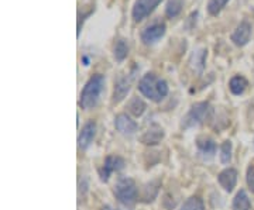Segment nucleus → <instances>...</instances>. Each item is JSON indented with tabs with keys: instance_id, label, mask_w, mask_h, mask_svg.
Listing matches in <instances>:
<instances>
[{
	"instance_id": "1",
	"label": "nucleus",
	"mask_w": 254,
	"mask_h": 210,
	"mask_svg": "<svg viewBox=\"0 0 254 210\" xmlns=\"http://www.w3.org/2000/svg\"><path fill=\"white\" fill-rule=\"evenodd\" d=\"M105 86H106V79L103 75L96 73L92 78H89V81L85 83L81 92V96H79V106L82 109H95L99 105L100 98L105 92Z\"/></svg>"
},
{
	"instance_id": "2",
	"label": "nucleus",
	"mask_w": 254,
	"mask_h": 210,
	"mask_svg": "<svg viewBox=\"0 0 254 210\" xmlns=\"http://www.w3.org/2000/svg\"><path fill=\"white\" fill-rule=\"evenodd\" d=\"M137 88L144 98L150 99L151 102H155V103H160L168 96V85L160 76H157L154 72L143 75Z\"/></svg>"
},
{
	"instance_id": "3",
	"label": "nucleus",
	"mask_w": 254,
	"mask_h": 210,
	"mask_svg": "<svg viewBox=\"0 0 254 210\" xmlns=\"http://www.w3.org/2000/svg\"><path fill=\"white\" fill-rule=\"evenodd\" d=\"M113 193L123 206L131 208L134 206L138 198V188H137L134 179L128 178V176H122L119 178L118 182L113 188Z\"/></svg>"
},
{
	"instance_id": "4",
	"label": "nucleus",
	"mask_w": 254,
	"mask_h": 210,
	"mask_svg": "<svg viewBox=\"0 0 254 210\" xmlns=\"http://www.w3.org/2000/svg\"><path fill=\"white\" fill-rule=\"evenodd\" d=\"M210 110L212 109H210V105L208 102H198V103L192 105L188 113L182 117L181 127L184 130L199 127L200 124H203L208 120Z\"/></svg>"
},
{
	"instance_id": "5",
	"label": "nucleus",
	"mask_w": 254,
	"mask_h": 210,
	"mask_svg": "<svg viewBox=\"0 0 254 210\" xmlns=\"http://www.w3.org/2000/svg\"><path fill=\"white\" fill-rule=\"evenodd\" d=\"M136 66L133 68L131 72L126 73L119 76L118 81L115 82V89H113V96H112V102L113 103H120L127 96V93L131 89V83L134 79V73H136Z\"/></svg>"
},
{
	"instance_id": "6",
	"label": "nucleus",
	"mask_w": 254,
	"mask_h": 210,
	"mask_svg": "<svg viewBox=\"0 0 254 210\" xmlns=\"http://www.w3.org/2000/svg\"><path fill=\"white\" fill-rule=\"evenodd\" d=\"M165 31H167V27L163 21H154L141 31L140 34L141 43L144 46H154L155 43H158L165 36Z\"/></svg>"
},
{
	"instance_id": "7",
	"label": "nucleus",
	"mask_w": 254,
	"mask_h": 210,
	"mask_svg": "<svg viewBox=\"0 0 254 210\" xmlns=\"http://www.w3.org/2000/svg\"><path fill=\"white\" fill-rule=\"evenodd\" d=\"M163 0H136L131 9V17L138 23L147 18Z\"/></svg>"
},
{
	"instance_id": "8",
	"label": "nucleus",
	"mask_w": 254,
	"mask_h": 210,
	"mask_svg": "<svg viewBox=\"0 0 254 210\" xmlns=\"http://www.w3.org/2000/svg\"><path fill=\"white\" fill-rule=\"evenodd\" d=\"M125 159L119 156H108L105 162L102 165V168H99V176L102 182H108L109 178L112 176L113 172H119L125 168Z\"/></svg>"
},
{
	"instance_id": "9",
	"label": "nucleus",
	"mask_w": 254,
	"mask_h": 210,
	"mask_svg": "<svg viewBox=\"0 0 254 210\" xmlns=\"http://www.w3.org/2000/svg\"><path fill=\"white\" fill-rule=\"evenodd\" d=\"M250 37H252V24L247 21V20H243L236 28L235 31L232 33L230 36V40L232 43L237 47H245L249 41H250Z\"/></svg>"
},
{
	"instance_id": "10",
	"label": "nucleus",
	"mask_w": 254,
	"mask_h": 210,
	"mask_svg": "<svg viewBox=\"0 0 254 210\" xmlns=\"http://www.w3.org/2000/svg\"><path fill=\"white\" fill-rule=\"evenodd\" d=\"M96 130H98V127H96V123L93 120L83 124L81 133L78 136V147H79V150H88L89 148V146L93 143V140L96 137Z\"/></svg>"
},
{
	"instance_id": "11",
	"label": "nucleus",
	"mask_w": 254,
	"mask_h": 210,
	"mask_svg": "<svg viewBox=\"0 0 254 210\" xmlns=\"http://www.w3.org/2000/svg\"><path fill=\"white\" fill-rule=\"evenodd\" d=\"M115 128L120 134L125 136H133L137 133V123L126 113H120L115 117Z\"/></svg>"
},
{
	"instance_id": "12",
	"label": "nucleus",
	"mask_w": 254,
	"mask_h": 210,
	"mask_svg": "<svg viewBox=\"0 0 254 210\" xmlns=\"http://www.w3.org/2000/svg\"><path fill=\"white\" fill-rule=\"evenodd\" d=\"M237 171L235 168H225L222 172H219L218 175V182L220 185V188H223V191L226 192H233V189L236 188L237 183Z\"/></svg>"
},
{
	"instance_id": "13",
	"label": "nucleus",
	"mask_w": 254,
	"mask_h": 210,
	"mask_svg": "<svg viewBox=\"0 0 254 210\" xmlns=\"http://www.w3.org/2000/svg\"><path fill=\"white\" fill-rule=\"evenodd\" d=\"M164 136V130L158 126H153L151 128H148L147 131H144L140 137V141L144 144V146H157L163 141Z\"/></svg>"
},
{
	"instance_id": "14",
	"label": "nucleus",
	"mask_w": 254,
	"mask_h": 210,
	"mask_svg": "<svg viewBox=\"0 0 254 210\" xmlns=\"http://www.w3.org/2000/svg\"><path fill=\"white\" fill-rule=\"evenodd\" d=\"M196 148H198L199 154L203 157V158L210 159V158H213L215 154H216L218 146H216L215 140H212V138L199 137L196 140Z\"/></svg>"
},
{
	"instance_id": "15",
	"label": "nucleus",
	"mask_w": 254,
	"mask_h": 210,
	"mask_svg": "<svg viewBox=\"0 0 254 210\" xmlns=\"http://www.w3.org/2000/svg\"><path fill=\"white\" fill-rule=\"evenodd\" d=\"M206 56H208V50H205V48H200V50L193 51V54L190 55V64L192 66V69H193V72H196L198 75L203 72Z\"/></svg>"
},
{
	"instance_id": "16",
	"label": "nucleus",
	"mask_w": 254,
	"mask_h": 210,
	"mask_svg": "<svg viewBox=\"0 0 254 210\" xmlns=\"http://www.w3.org/2000/svg\"><path fill=\"white\" fill-rule=\"evenodd\" d=\"M252 209V201L245 189H240L236 193L232 202V210H250Z\"/></svg>"
},
{
	"instance_id": "17",
	"label": "nucleus",
	"mask_w": 254,
	"mask_h": 210,
	"mask_svg": "<svg viewBox=\"0 0 254 210\" xmlns=\"http://www.w3.org/2000/svg\"><path fill=\"white\" fill-rule=\"evenodd\" d=\"M247 86H249V82H247V79H246L245 76H242V75L233 76V78L230 79V82H229V89H230V92H232L235 96L243 95L246 92V89H247Z\"/></svg>"
},
{
	"instance_id": "18",
	"label": "nucleus",
	"mask_w": 254,
	"mask_h": 210,
	"mask_svg": "<svg viewBox=\"0 0 254 210\" xmlns=\"http://www.w3.org/2000/svg\"><path fill=\"white\" fill-rule=\"evenodd\" d=\"M145 109H147L145 103L137 96H133L130 101L127 102V111L134 117H141L144 114Z\"/></svg>"
},
{
	"instance_id": "19",
	"label": "nucleus",
	"mask_w": 254,
	"mask_h": 210,
	"mask_svg": "<svg viewBox=\"0 0 254 210\" xmlns=\"http://www.w3.org/2000/svg\"><path fill=\"white\" fill-rule=\"evenodd\" d=\"M128 55V43L125 38H119L113 46V56L118 62H123Z\"/></svg>"
},
{
	"instance_id": "20",
	"label": "nucleus",
	"mask_w": 254,
	"mask_h": 210,
	"mask_svg": "<svg viewBox=\"0 0 254 210\" xmlns=\"http://www.w3.org/2000/svg\"><path fill=\"white\" fill-rule=\"evenodd\" d=\"M184 0H168L165 4V16L168 18H175L182 11Z\"/></svg>"
},
{
	"instance_id": "21",
	"label": "nucleus",
	"mask_w": 254,
	"mask_h": 210,
	"mask_svg": "<svg viewBox=\"0 0 254 210\" xmlns=\"http://www.w3.org/2000/svg\"><path fill=\"white\" fill-rule=\"evenodd\" d=\"M232 154H233V144L230 140H226L222 143L220 146V153H219V158H220V162L223 165L230 164L232 161Z\"/></svg>"
},
{
	"instance_id": "22",
	"label": "nucleus",
	"mask_w": 254,
	"mask_h": 210,
	"mask_svg": "<svg viewBox=\"0 0 254 210\" xmlns=\"http://www.w3.org/2000/svg\"><path fill=\"white\" fill-rule=\"evenodd\" d=\"M180 210H205V205L198 196H192V198L184 202V205Z\"/></svg>"
},
{
	"instance_id": "23",
	"label": "nucleus",
	"mask_w": 254,
	"mask_h": 210,
	"mask_svg": "<svg viewBox=\"0 0 254 210\" xmlns=\"http://www.w3.org/2000/svg\"><path fill=\"white\" fill-rule=\"evenodd\" d=\"M227 3L229 0H209L208 13L210 16H218Z\"/></svg>"
},
{
	"instance_id": "24",
	"label": "nucleus",
	"mask_w": 254,
	"mask_h": 210,
	"mask_svg": "<svg viewBox=\"0 0 254 210\" xmlns=\"http://www.w3.org/2000/svg\"><path fill=\"white\" fill-rule=\"evenodd\" d=\"M246 182L249 189L254 193V165H250L247 168V172H246Z\"/></svg>"
},
{
	"instance_id": "25",
	"label": "nucleus",
	"mask_w": 254,
	"mask_h": 210,
	"mask_svg": "<svg viewBox=\"0 0 254 210\" xmlns=\"http://www.w3.org/2000/svg\"><path fill=\"white\" fill-rule=\"evenodd\" d=\"M100 210H119V209H115V208H112L109 205H106V206H103Z\"/></svg>"
}]
</instances>
